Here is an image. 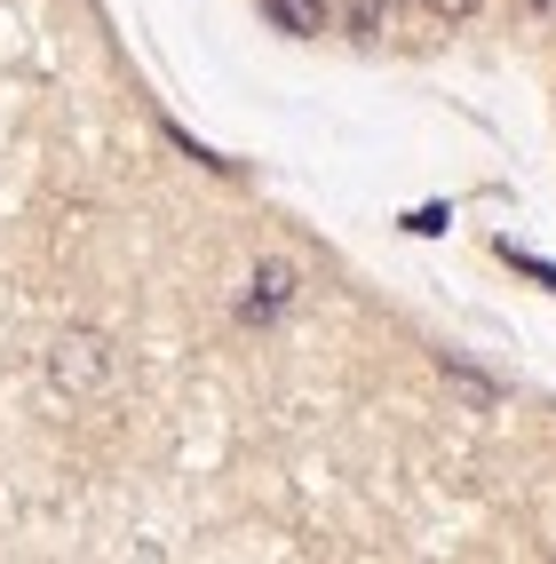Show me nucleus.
Returning <instances> with one entry per match:
<instances>
[{
  "instance_id": "nucleus-2",
  "label": "nucleus",
  "mask_w": 556,
  "mask_h": 564,
  "mask_svg": "<svg viewBox=\"0 0 556 564\" xmlns=\"http://www.w3.org/2000/svg\"><path fill=\"white\" fill-rule=\"evenodd\" d=\"M286 294H294V271H286V262H263V271H254V286H247V303H239V318H247V326L279 318Z\"/></svg>"
},
{
  "instance_id": "nucleus-6",
  "label": "nucleus",
  "mask_w": 556,
  "mask_h": 564,
  "mask_svg": "<svg viewBox=\"0 0 556 564\" xmlns=\"http://www.w3.org/2000/svg\"><path fill=\"white\" fill-rule=\"evenodd\" d=\"M501 254H509V247H501ZM509 262H516V271H525V279H541V286H556V262H541V254H509Z\"/></svg>"
},
{
  "instance_id": "nucleus-1",
  "label": "nucleus",
  "mask_w": 556,
  "mask_h": 564,
  "mask_svg": "<svg viewBox=\"0 0 556 564\" xmlns=\"http://www.w3.org/2000/svg\"><path fill=\"white\" fill-rule=\"evenodd\" d=\"M48 373L64 390H96L103 373H111V350H103V334H64V343L48 350Z\"/></svg>"
},
{
  "instance_id": "nucleus-7",
  "label": "nucleus",
  "mask_w": 556,
  "mask_h": 564,
  "mask_svg": "<svg viewBox=\"0 0 556 564\" xmlns=\"http://www.w3.org/2000/svg\"><path fill=\"white\" fill-rule=\"evenodd\" d=\"M429 17H477V0H422Z\"/></svg>"
},
{
  "instance_id": "nucleus-5",
  "label": "nucleus",
  "mask_w": 556,
  "mask_h": 564,
  "mask_svg": "<svg viewBox=\"0 0 556 564\" xmlns=\"http://www.w3.org/2000/svg\"><path fill=\"white\" fill-rule=\"evenodd\" d=\"M445 223H454L445 207H414V215H405V231H422V239H429V231H445Z\"/></svg>"
},
{
  "instance_id": "nucleus-3",
  "label": "nucleus",
  "mask_w": 556,
  "mask_h": 564,
  "mask_svg": "<svg viewBox=\"0 0 556 564\" xmlns=\"http://www.w3.org/2000/svg\"><path fill=\"white\" fill-rule=\"evenodd\" d=\"M271 17H279L286 32H318V24H326V0H271Z\"/></svg>"
},
{
  "instance_id": "nucleus-4",
  "label": "nucleus",
  "mask_w": 556,
  "mask_h": 564,
  "mask_svg": "<svg viewBox=\"0 0 556 564\" xmlns=\"http://www.w3.org/2000/svg\"><path fill=\"white\" fill-rule=\"evenodd\" d=\"M390 17V0H350V32H382Z\"/></svg>"
}]
</instances>
